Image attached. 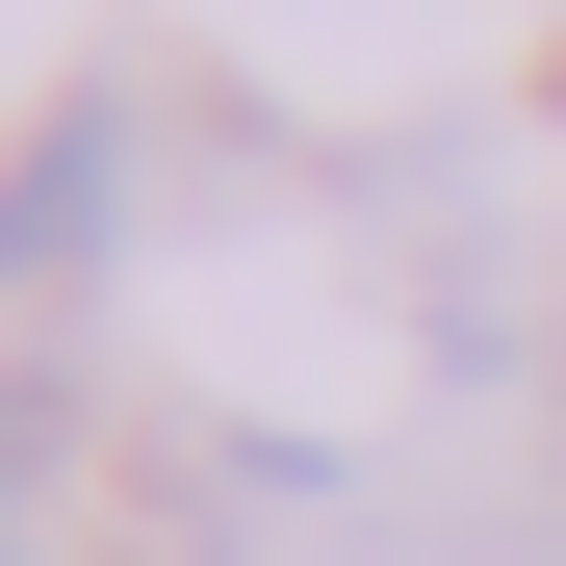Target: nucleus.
<instances>
[{"label": "nucleus", "mask_w": 566, "mask_h": 566, "mask_svg": "<svg viewBox=\"0 0 566 566\" xmlns=\"http://www.w3.org/2000/svg\"><path fill=\"white\" fill-rule=\"evenodd\" d=\"M104 180H129V129H104V104H77V129H27V180H0V283L104 258Z\"/></svg>", "instance_id": "1"}]
</instances>
